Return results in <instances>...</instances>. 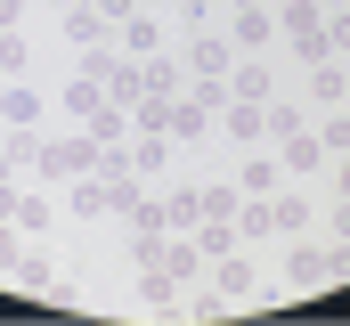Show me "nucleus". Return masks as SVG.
Masks as SVG:
<instances>
[{"label": "nucleus", "mask_w": 350, "mask_h": 326, "mask_svg": "<svg viewBox=\"0 0 350 326\" xmlns=\"http://www.w3.org/2000/svg\"><path fill=\"white\" fill-rule=\"evenodd\" d=\"M277 33H285L293 66H326V58H334V49H326V16H318V0H277Z\"/></svg>", "instance_id": "nucleus-1"}, {"label": "nucleus", "mask_w": 350, "mask_h": 326, "mask_svg": "<svg viewBox=\"0 0 350 326\" xmlns=\"http://www.w3.org/2000/svg\"><path fill=\"white\" fill-rule=\"evenodd\" d=\"M82 171H98V139H90V131H66V139L41 147V179H49V188H74Z\"/></svg>", "instance_id": "nucleus-2"}, {"label": "nucleus", "mask_w": 350, "mask_h": 326, "mask_svg": "<svg viewBox=\"0 0 350 326\" xmlns=\"http://www.w3.org/2000/svg\"><path fill=\"white\" fill-rule=\"evenodd\" d=\"M212 286H220V294L245 310V302L261 294V269H253V253H245V244H237V253H220V261H212Z\"/></svg>", "instance_id": "nucleus-3"}, {"label": "nucleus", "mask_w": 350, "mask_h": 326, "mask_svg": "<svg viewBox=\"0 0 350 326\" xmlns=\"http://www.w3.org/2000/svg\"><path fill=\"white\" fill-rule=\"evenodd\" d=\"M318 286H326V244L293 237L285 244V294H318Z\"/></svg>", "instance_id": "nucleus-4"}, {"label": "nucleus", "mask_w": 350, "mask_h": 326, "mask_svg": "<svg viewBox=\"0 0 350 326\" xmlns=\"http://www.w3.org/2000/svg\"><path fill=\"white\" fill-rule=\"evenodd\" d=\"M114 49H122V58H155V49H163V16H155V8H131V16L114 25Z\"/></svg>", "instance_id": "nucleus-5"}, {"label": "nucleus", "mask_w": 350, "mask_h": 326, "mask_svg": "<svg viewBox=\"0 0 350 326\" xmlns=\"http://www.w3.org/2000/svg\"><path fill=\"white\" fill-rule=\"evenodd\" d=\"M212 123H220V131H228L237 147H261V139H269V106H253V98H228V106H220Z\"/></svg>", "instance_id": "nucleus-6"}, {"label": "nucleus", "mask_w": 350, "mask_h": 326, "mask_svg": "<svg viewBox=\"0 0 350 326\" xmlns=\"http://www.w3.org/2000/svg\"><path fill=\"white\" fill-rule=\"evenodd\" d=\"M179 66H187V74H228V66H237V41H220V33H187Z\"/></svg>", "instance_id": "nucleus-7"}, {"label": "nucleus", "mask_w": 350, "mask_h": 326, "mask_svg": "<svg viewBox=\"0 0 350 326\" xmlns=\"http://www.w3.org/2000/svg\"><path fill=\"white\" fill-rule=\"evenodd\" d=\"M277 163H285V171H301V179H318V171H326L318 131H310V123H301V131H285V139H277Z\"/></svg>", "instance_id": "nucleus-8"}, {"label": "nucleus", "mask_w": 350, "mask_h": 326, "mask_svg": "<svg viewBox=\"0 0 350 326\" xmlns=\"http://www.w3.org/2000/svg\"><path fill=\"white\" fill-rule=\"evenodd\" d=\"M228 41H237V58H253V49H269V41H277V8H237V33H228Z\"/></svg>", "instance_id": "nucleus-9"}, {"label": "nucleus", "mask_w": 350, "mask_h": 326, "mask_svg": "<svg viewBox=\"0 0 350 326\" xmlns=\"http://www.w3.org/2000/svg\"><path fill=\"white\" fill-rule=\"evenodd\" d=\"M41 114H49V106H41L25 82H8V90H0V123H8V131H41Z\"/></svg>", "instance_id": "nucleus-10"}, {"label": "nucleus", "mask_w": 350, "mask_h": 326, "mask_svg": "<svg viewBox=\"0 0 350 326\" xmlns=\"http://www.w3.org/2000/svg\"><path fill=\"white\" fill-rule=\"evenodd\" d=\"M16 286H25V294H49V286H57V261H49V237H33V244H25V261H16Z\"/></svg>", "instance_id": "nucleus-11"}, {"label": "nucleus", "mask_w": 350, "mask_h": 326, "mask_svg": "<svg viewBox=\"0 0 350 326\" xmlns=\"http://www.w3.org/2000/svg\"><path fill=\"white\" fill-rule=\"evenodd\" d=\"M57 106H66L74 123H90V114L106 106V90H98V82H90V74H66V82H57Z\"/></svg>", "instance_id": "nucleus-12"}, {"label": "nucleus", "mask_w": 350, "mask_h": 326, "mask_svg": "<svg viewBox=\"0 0 350 326\" xmlns=\"http://www.w3.org/2000/svg\"><path fill=\"white\" fill-rule=\"evenodd\" d=\"M237 188H245V196H277V188H285V163L245 147V171H237Z\"/></svg>", "instance_id": "nucleus-13"}, {"label": "nucleus", "mask_w": 350, "mask_h": 326, "mask_svg": "<svg viewBox=\"0 0 350 326\" xmlns=\"http://www.w3.org/2000/svg\"><path fill=\"white\" fill-rule=\"evenodd\" d=\"M57 25H66V41H74V49H98V41L114 33V25H106L98 8H74V0H66V16H57Z\"/></svg>", "instance_id": "nucleus-14"}, {"label": "nucleus", "mask_w": 350, "mask_h": 326, "mask_svg": "<svg viewBox=\"0 0 350 326\" xmlns=\"http://www.w3.org/2000/svg\"><path fill=\"white\" fill-rule=\"evenodd\" d=\"M163 163H172V139H163V131H131V171H139V179H155Z\"/></svg>", "instance_id": "nucleus-15"}, {"label": "nucleus", "mask_w": 350, "mask_h": 326, "mask_svg": "<svg viewBox=\"0 0 350 326\" xmlns=\"http://www.w3.org/2000/svg\"><path fill=\"white\" fill-rule=\"evenodd\" d=\"M310 106H350V74L326 58V66H310Z\"/></svg>", "instance_id": "nucleus-16"}, {"label": "nucleus", "mask_w": 350, "mask_h": 326, "mask_svg": "<svg viewBox=\"0 0 350 326\" xmlns=\"http://www.w3.org/2000/svg\"><path fill=\"white\" fill-rule=\"evenodd\" d=\"M228 90H237V98H253V106H269V90H277V74H269L261 58H245V66H228Z\"/></svg>", "instance_id": "nucleus-17"}, {"label": "nucleus", "mask_w": 350, "mask_h": 326, "mask_svg": "<svg viewBox=\"0 0 350 326\" xmlns=\"http://www.w3.org/2000/svg\"><path fill=\"white\" fill-rule=\"evenodd\" d=\"M122 221H131V237H172V204H163V196H139Z\"/></svg>", "instance_id": "nucleus-18"}, {"label": "nucleus", "mask_w": 350, "mask_h": 326, "mask_svg": "<svg viewBox=\"0 0 350 326\" xmlns=\"http://www.w3.org/2000/svg\"><path fill=\"white\" fill-rule=\"evenodd\" d=\"M139 302H147L155 318H179V277H172V269H147V286H139Z\"/></svg>", "instance_id": "nucleus-19"}, {"label": "nucleus", "mask_w": 350, "mask_h": 326, "mask_svg": "<svg viewBox=\"0 0 350 326\" xmlns=\"http://www.w3.org/2000/svg\"><path fill=\"white\" fill-rule=\"evenodd\" d=\"M237 237H245V244L277 237V212H269V196H245V204H237Z\"/></svg>", "instance_id": "nucleus-20"}, {"label": "nucleus", "mask_w": 350, "mask_h": 326, "mask_svg": "<svg viewBox=\"0 0 350 326\" xmlns=\"http://www.w3.org/2000/svg\"><path fill=\"white\" fill-rule=\"evenodd\" d=\"M187 237L204 244V261H220V253H237V244H245V237H237V221H196Z\"/></svg>", "instance_id": "nucleus-21"}, {"label": "nucleus", "mask_w": 350, "mask_h": 326, "mask_svg": "<svg viewBox=\"0 0 350 326\" xmlns=\"http://www.w3.org/2000/svg\"><path fill=\"white\" fill-rule=\"evenodd\" d=\"M147 66V98H179V58L172 49H155V58H139Z\"/></svg>", "instance_id": "nucleus-22"}, {"label": "nucleus", "mask_w": 350, "mask_h": 326, "mask_svg": "<svg viewBox=\"0 0 350 326\" xmlns=\"http://www.w3.org/2000/svg\"><path fill=\"white\" fill-rule=\"evenodd\" d=\"M16 229H25V237H49V229H57V204H49V196H16Z\"/></svg>", "instance_id": "nucleus-23"}, {"label": "nucleus", "mask_w": 350, "mask_h": 326, "mask_svg": "<svg viewBox=\"0 0 350 326\" xmlns=\"http://www.w3.org/2000/svg\"><path fill=\"white\" fill-rule=\"evenodd\" d=\"M277 212V237H310V196H269Z\"/></svg>", "instance_id": "nucleus-24"}, {"label": "nucleus", "mask_w": 350, "mask_h": 326, "mask_svg": "<svg viewBox=\"0 0 350 326\" xmlns=\"http://www.w3.org/2000/svg\"><path fill=\"white\" fill-rule=\"evenodd\" d=\"M82 131H90V139H98V147H114V139H131V114H122V106H114V98H106V106H98V114H90Z\"/></svg>", "instance_id": "nucleus-25"}, {"label": "nucleus", "mask_w": 350, "mask_h": 326, "mask_svg": "<svg viewBox=\"0 0 350 326\" xmlns=\"http://www.w3.org/2000/svg\"><path fill=\"white\" fill-rule=\"evenodd\" d=\"M187 98H196L204 114H220V106H228L237 90H228V74H187Z\"/></svg>", "instance_id": "nucleus-26"}, {"label": "nucleus", "mask_w": 350, "mask_h": 326, "mask_svg": "<svg viewBox=\"0 0 350 326\" xmlns=\"http://www.w3.org/2000/svg\"><path fill=\"white\" fill-rule=\"evenodd\" d=\"M318 147H326V155H350V106H326V123H318Z\"/></svg>", "instance_id": "nucleus-27"}, {"label": "nucleus", "mask_w": 350, "mask_h": 326, "mask_svg": "<svg viewBox=\"0 0 350 326\" xmlns=\"http://www.w3.org/2000/svg\"><path fill=\"white\" fill-rule=\"evenodd\" d=\"M237 204H245V188H228V179L204 188V221H237Z\"/></svg>", "instance_id": "nucleus-28"}, {"label": "nucleus", "mask_w": 350, "mask_h": 326, "mask_svg": "<svg viewBox=\"0 0 350 326\" xmlns=\"http://www.w3.org/2000/svg\"><path fill=\"white\" fill-rule=\"evenodd\" d=\"M179 310H187V318H228L237 302H228L220 286H204V294H179Z\"/></svg>", "instance_id": "nucleus-29"}, {"label": "nucleus", "mask_w": 350, "mask_h": 326, "mask_svg": "<svg viewBox=\"0 0 350 326\" xmlns=\"http://www.w3.org/2000/svg\"><path fill=\"white\" fill-rule=\"evenodd\" d=\"M163 204H172V229H196L204 221V188H172Z\"/></svg>", "instance_id": "nucleus-30"}, {"label": "nucleus", "mask_w": 350, "mask_h": 326, "mask_svg": "<svg viewBox=\"0 0 350 326\" xmlns=\"http://www.w3.org/2000/svg\"><path fill=\"white\" fill-rule=\"evenodd\" d=\"M25 229H16V221H0V277H16V261H25Z\"/></svg>", "instance_id": "nucleus-31"}, {"label": "nucleus", "mask_w": 350, "mask_h": 326, "mask_svg": "<svg viewBox=\"0 0 350 326\" xmlns=\"http://www.w3.org/2000/svg\"><path fill=\"white\" fill-rule=\"evenodd\" d=\"M301 123H310V114H301L293 98H269V139H285V131H301Z\"/></svg>", "instance_id": "nucleus-32"}, {"label": "nucleus", "mask_w": 350, "mask_h": 326, "mask_svg": "<svg viewBox=\"0 0 350 326\" xmlns=\"http://www.w3.org/2000/svg\"><path fill=\"white\" fill-rule=\"evenodd\" d=\"M25 66H33V49H25V33H0V74L16 82Z\"/></svg>", "instance_id": "nucleus-33"}, {"label": "nucleus", "mask_w": 350, "mask_h": 326, "mask_svg": "<svg viewBox=\"0 0 350 326\" xmlns=\"http://www.w3.org/2000/svg\"><path fill=\"white\" fill-rule=\"evenodd\" d=\"M8 163H16V171H25V163L41 171V139H33V131H8Z\"/></svg>", "instance_id": "nucleus-34"}, {"label": "nucleus", "mask_w": 350, "mask_h": 326, "mask_svg": "<svg viewBox=\"0 0 350 326\" xmlns=\"http://www.w3.org/2000/svg\"><path fill=\"white\" fill-rule=\"evenodd\" d=\"M326 49H334V58H350V8H334V16H326Z\"/></svg>", "instance_id": "nucleus-35"}, {"label": "nucleus", "mask_w": 350, "mask_h": 326, "mask_svg": "<svg viewBox=\"0 0 350 326\" xmlns=\"http://www.w3.org/2000/svg\"><path fill=\"white\" fill-rule=\"evenodd\" d=\"M342 277H350V237H334L326 244V286H342Z\"/></svg>", "instance_id": "nucleus-36"}, {"label": "nucleus", "mask_w": 350, "mask_h": 326, "mask_svg": "<svg viewBox=\"0 0 350 326\" xmlns=\"http://www.w3.org/2000/svg\"><path fill=\"white\" fill-rule=\"evenodd\" d=\"M179 8V25H187V33H196V25H204V8H212V0H172Z\"/></svg>", "instance_id": "nucleus-37"}, {"label": "nucleus", "mask_w": 350, "mask_h": 326, "mask_svg": "<svg viewBox=\"0 0 350 326\" xmlns=\"http://www.w3.org/2000/svg\"><path fill=\"white\" fill-rule=\"evenodd\" d=\"M25 25V0H0V33H16Z\"/></svg>", "instance_id": "nucleus-38"}, {"label": "nucleus", "mask_w": 350, "mask_h": 326, "mask_svg": "<svg viewBox=\"0 0 350 326\" xmlns=\"http://www.w3.org/2000/svg\"><path fill=\"white\" fill-rule=\"evenodd\" d=\"M334 237H350V196H342V204H334Z\"/></svg>", "instance_id": "nucleus-39"}, {"label": "nucleus", "mask_w": 350, "mask_h": 326, "mask_svg": "<svg viewBox=\"0 0 350 326\" xmlns=\"http://www.w3.org/2000/svg\"><path fill=\"white\" fill-rule=\"evenodd\" d=\"M334 179H342V196H350V155H342V171H334Z\"/></svg>", "instance_id": "nucleus-40"}, {"label": "nucleus", "mask_w": 350, "mask_h": 326, "mask_svg": "<svg viewBox=\"0 0 350 326\" xmlns=\"http://www.w3.org/2000/svg\"><path fill=\"white\" fill-rule=\"evenodd\" d=\"M228 8H261V0H228Z\"/></svg>", "instance_id": "nucleus-41"}, {"label": "nucleus", "mask_w": 350, "mask_h": 326, "mask_svg": "<svg viewBox=\"0 0 350 326\" xmlns=\"http://www.w3.org/2000/svg\"><path fill=\"white\" fill-rule=\"evenodd\" d=\"M139 8H172V0H139Z\"/></svg>", "instance_id": "nucleus-42"}, {"label": "nucleus", "mask_w": 350, "mask_h": 326, "mask_svg": "<svg viewBox=\"0 0 350 326\" xmlns=\"http://www.w3.org/2000/svg\"><path fill=\"white\" fill-rule=\"evenodd\" d=\"M0 90H8V74H0Z\"/></svg>", "instance_id": "nucleus-43"}]
</instances>
